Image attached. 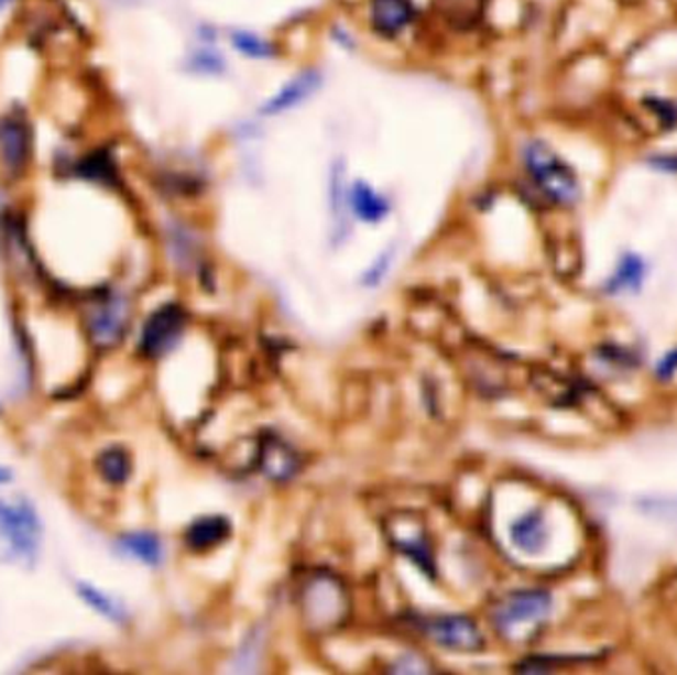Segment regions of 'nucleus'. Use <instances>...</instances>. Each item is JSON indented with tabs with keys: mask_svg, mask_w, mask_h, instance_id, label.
I'll return each instance as SVG.
<instances>
[{
	"mask_svg": "<svg viewBox=\"0 0 677 675\" xmlns=\"http://www.w3.org/2000/svg\"><path fill=\"white\" fill-rule=\"evenodd\" d=\"M523 167L527 171L533 185L549 203L559 206H572L580 198L579 178L572 168L559 157L549 143L540 139H531L525 143Z\"/></svg>",
	"mask_w": 677,
	"mask_h": 675,
	"instance_id": "1",
	"label": "nucleus"
},
{
	"mask_svg": "<svg viewBox=\"0 0 677 675\" xmlns=\"http://www.w3.org/2000/svg\"><path fill=\"white\" fill-rule=\"evenodd\" d=\"M40 519L26 501L0 500V563L32 565L39 555Z\"/></svg>",
	"mask_w": 677,
	"mask_h": 675,
	"instance_id": "2",
	"label": "nucleus"
},
{
	"mask_svg": "<svg viewBox=\"0 0 677 675\" xmlns=\"http://www.w3.org/2000/svg\"><path fill=\"white\" fill-rule=\"evenodd\" d=\"M553 598L547 590L540 588H525L515 590L507 597L500 598L495 607L491 608V624L501 634L511 636L513 632L523 628L535 627L549 617Z\"/></svg>",
	"mask_w": 677,
	"mask_h": 675,
	"instance_id": "3",
	"label": "nucleus"
},
{
	"mask_svg": "<svg viewBox=\"0 0 677 675\" xmlns=\"http://www.w3.org/2000/svg\"><path fill=\"white\" fill-rule=\"evenodd\" d=\"M418 630L436 646L460 654L480 652L485 644L480 627L466 614H434L418 618Z\"/></svg>",
	"mask_w": 677,
	"mask_h": 675,
	"instance_id": "4",
	"label": "nucleus"
},
{
	"mask_svg": "<svg viewBox=\"0 0 677 675\" xmlns=\"http://www.w3.org/2000/svg\"><path fill=\"white\" fill-rule=\"evenodd\" d=\"M129 322H131V312L123 295H98L86 307L89 337L101 349L119 345L128 334Z\"/></svg>",
	"mask_w": 677,
	"mask_h": 675,
	"instance_id": "5",
	"label": "nucleus"
},
{
	"mask_svg": "<svg viewBox=\"0 0 677 675\" xmlns=\"http://www.w3.org/2000/svg\"><path fill=\"white\" fill-rule=\"evenodd\" d=\"M386 537L398 553L411 558L426 577H436L433 543L423 521L416 515L396 513L386 519Z\"/></svg>",
	"mask_w": 677,
	"mask_h": 675,
	"instance_id": "6",
	"label": "nucleus"
},
{
	"mask_svg": "<svg viewBox=\"0 0 677 675\" xmlns=\"http://www.w3.org/2000/svg\"><path fill=\"white\" fill-rule=\"evenodd\" d=\"M187 314L177 304H167L153 312L139 339V351L148 359H159L177 347L178 339L185 334Z\"/></svg>",
	"mask_w": 677,
	"mask_h": 675,
	"instance_id": "7",
	"label": "nucleus"
},
{
	"mask_svg": "<svg viewBox=\"0 0 677 675\" xmlns=\"http://www.w3.org/2000/svg\"><path fill=\"white\" fill-rule=\"evenodd\" d=\"M258 461H260L262 473L274 481L292 480L302 468V460L297 451L274 434L265 436L260 442Z\"/></svg>",
	"mask_w": 677,
	"mask_h": 675,
	"instance_id": "8",
	"label": "nucleus"
},
{
	"mask_svg": "<svg viewBox=\"0 0 677 675\" xmlns=\"http://www.w3.org/2000/svg\"><path fill=\"white\" fill-rule=\"evenodd\" d=\"M305 614L309 620H317V627L327 628L329 624L341 622V618L347 614V598H345L341 585L331 578L329 587L325 590V598H319L317 588L312 580H307L304 587Z\"/></svg>",
	"mask_w": 677,
	"mask_h": 675,
	"instance_id": "9",
	"label": "nucleus"
},
{
	"mask_svg": "<svg viewBox=\"0 0 677 675\" xmlns=\"http://www.w3.org/2000/svg\"><path fill=\"white\" fill-rule=\"evenodd\" d=\"M416 19L413 0H371L369 22L371 29L384 39L403 34Z\"/></svg>",
	"mask_w": 677,
	"mask_h": 675,
	"instance_id": "10",
	"label": "nucleus"
},
{
	"mask_svg": "<svg viewBox=\"0 0 677 675\" xmlns=\"http://www.w3.org/2000/svg\"><path fill=\"white\" fill-rule=\"evenodd\" d=\"M30 135L26 123L19 118L0 119V157L12 175L29 163Z\"/></svg>",
	"mask_w": 677,
	"mask_h": 675,
	"instance_id": "11",
	"label": "nucleus"
},
{
	"mask_svg": "<svg viewBox=\"0 0 677 675\" xmlns=\"http://www.w3.org/2000/svg\"><path fill=\"white\" fill-rule=\"evenodd\" d=\"M321 86V76L315 69L302 72L299 76L290 79V84L280 89L274 98L267 99L264 104V116H277L287 109H294L304 104L305 99L312 98L315 91Z\"/></svg>",
	"mask_w": 677,
	"mask_h": 675,
	"instance_id": "12",
	"label": "nucleus"
},
{
	"mask_svg": "<svg viewBox=\"0 0 677 675\" xmlns=\"http://www.w3.org/2000/svg\"><path fill=\"white\" fill-rule=\"evenodd\" d=\"M511 543L515 547L535 555L547 545V518L545 511L540 508L531 509L527 513H523L521 518L515 519L510 527Z\"/></svg>",
	"mask_w": 677,
	"mask_h": 675,
	"instance_id": "13",
	"label": "nucleus"
},
{
	"mask_svg": "<svg viewBox=\"0 0 677 675\" xmlns=\"http://www.w3.org/2000/svg\"><path fill=\"white\" fill-rule=\"evenodd\" d=\"M347 203L349 210L353 213L361 222L367 225H376L384 220L391 213V203L386 196L381 195L374 186L367 185L363 181L354 183L347 190Z\"/></svg>",
	"mask_w": 677,
	"mask_h": 675,
	"instance_id": "14",
	"label": "nucleus"
},
{
	"mask_svg": "<svg viewBox=\"0 0 677 675\" xmlns=\"http://www.w3.org/2000/svg\"><path fill=\"white\" fill-rule=\"evenodd\" d=\"M230 535V521L222 515L195 519L185 531V543L190 551H210Z\"/></svg>",
	"mask_w": 677,
	"mask_h": 675,
	"instance_id": "15",
	"label": "nucleus"
},
{
	"mask_svg": "<svg viewBox=\"0 0 677 675\" xmlns=\"http://www.w3.org/2000/svg\"><path fill=\"white\" fill-rule=\"evenodd\" d=\"M118 547L121 553L138 558L149 567H157L159 563L163 560V555H165L161 538L153 533H148V531L123 535L118 541Z\"/></svg>",
	"mask_w": 677,
	"mask_h": 675,
	"instance_id": "16",
	"label": "nucleus"
},
{
	"mask_svg": "<svg viewBox=\"0 0 677 675\" xmlns=\"http://www.w3.org/2000/svg\"><path fill=\"white\" fill-rule=\"evenodd\" d=\"M646 275V265L642 262V258L634 254H626L620 260L616 272L607 284V290L610 294H630L636 292Z\"/></svg>",
	"mask_w": 677,
	"mask_h": 675,
	"instance_id": "17",
	"label": "nucleus"
},
{
	"mask_svg": "<svg viewBox=\"0 0 677 675\" xmlns=\"http://www.w3.org/2000/svg\"><path fill=\"white\" fill-rule=\"evenodd\" d=\"M98 470L103 476V480L113 486L125 483L131 476V460H129L128 451L118 446L103 451L99 456Z\"/></svg>",
	"mask_w": 677,
	"mask_h": 675,
	"instance_id": "18",
	"label": "nucleus"
},
{
	"mask_svg": "<svg viewBox=\"0 0 677 675\" xmlns=\"http://www.w3.org/2000/svg\"><path fill=\"white\" fill-rule=\"evenodd\" d=\"M78 590L79 597L84 598L94 610H98L99 614L109 618L111 622H125L128 612H125V608L121 607L119 600L108 597L99 588L89 587V585H79Z\"/></svg>",
	"mask_w": 677,
	"mask_h": 675,
	"instance_id": "19",
	"label": "nucleus"
},
{
	"mask_svg": "<svg viewBox=\"0 0 677 675\" xmlns=\"http://www.w3.org/2000/svg\"><path fill=\"white\" fill-rule=\"evenodd\" d=\"M232 44L240 54H244L248 58L267 59L275 56L274 44L270 40H265L264 36L254 34V32H245V30L234 32Z\"/></svg>",
	"mask_w": 677,
	"mask_h": 675,
	"instance_id": "20",
	"label": "nucleus"
},
{
	"mask_svg": "<svg viewBox=\"0 0 677 675\" xmlns=\"http://www.w3.org/2000/svg\"><path fill=\"white\" fill-rule=\"evenodd\" d=\"M393 248H391V250H384L383 254L379 255L373 264H371V268L364 272V287H374V285L381 284L384 280V275L389 274V270H391V265H393Z\"/></svg>",
	"mask_w": 677,
	"mask_h": 675,
	"instance_id": "21",
	"label": "nucleus"
},
{
	"mask_svg": "<svg viewBox=\"0 0 677 675\" xmlns=\"http://www.w3.org/2000/svg\"><path fill=\"white\" fill-rule=\"evenodd\" d=\"M264 646V628H260V630H254V632H250L248 638L244 640V646L240 650V654H238V664H240V669H244L248 672V662H252L250 657H260V650Z\"/></svg>",
	"mask_w": 677,
	"mask_h": 675,
	"instance_id": "22",
	"label": "nucleus"
},
{
	"mask_svg": "<svg viewBox=\"0 0 677 675\" xmlns=\"http://www.w3.org/2000/svg\"><path fill=\"white\" fill-rule=\"evenodd\" d=\"M393 672L398 674H424V672H433V667L426 664V660L418 656H403L401 660H396V666L391 667Z\"/></svg>",
	"mask_w": 677,
	"mask_h": 675,
	"instance_id": "23",
	"label": "nucleus"
},
{
	"mask_svg": "<svg viewBox=\"0 0 677 675\" xmlns=\"http://www.w3.org/2000/svg\"><path fill=\"white\" fill-rule=\"evenodd\" d=\"M677 371V351L669 352L664 361L659 362L658 374L662 379L674 377Z\"/></svg>",
	"mask_w": 677,
	"mask_h": 675,
	"instance_id": "24",
	"label": "nucleus"
},
{
	"mask_svg": "<svg viewBox=\"0 0 677 675\" xmlns=\"http://www.w3.org/2000/svg\"><path fill=\"white\" fill-rule=\"evenodd\" d=\"M10 478H12V473L7 468H0V486L10 481Z\"/></svg>",
	"mask_w": 677,
	"mask_h": 675,
	"instance_id": "25",
	"label": "nucleus"
}]
</instances>
